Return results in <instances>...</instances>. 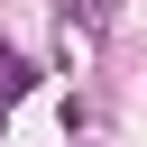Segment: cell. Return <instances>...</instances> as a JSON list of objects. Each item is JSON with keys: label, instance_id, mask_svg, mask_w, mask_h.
Instances as JSON below:
<instances>
[{"label": "cell", "instance_id": "6da1fadb", "mask_svg": "<svg viewBox=\"0 0 147 147\" xmlns=\"http://www.w3.org/2000/svg\"><path fill=\"white\" fill-rule=\"evenodd\" d=\"M28 83H37V64H28V55H18V46H9V37H0V101H18V92H28Z\"/></svg>", "mask_w": 147, "mask_h": 147}]
</instances>
